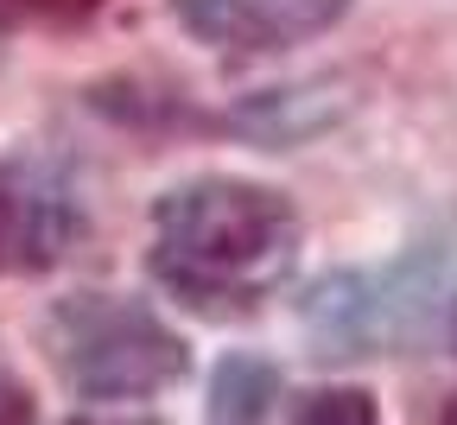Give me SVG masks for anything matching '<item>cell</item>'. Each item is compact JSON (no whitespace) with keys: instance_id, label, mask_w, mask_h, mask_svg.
<instances>
[{"instance_id":"7","label":"cell","mask_w":457,"mask_h":425,"mask_svg":"<svg viewBox=\"0 0 457 425\" xmlns=\"http://www.w3.org/2000/svg\"><path fill=\"white\" fill-rule=\"evenodd\" d=\"M293 425H381L375 400L362 388H324V394H305Z\"/></svg>"},{"instance_id":"10","label":"cell","mask_w":457,"mask_h":425,"mask_svg":"<svg viewBox=\"0 0 457 425\" xmlns=\"http://www.w3.org/2000/svg\"><path fill=\"white\" fill-rule=\"evenodd\" d=\"M71 425H153V419H108V412H89V419H71Z\"/></svg>"},{"instance_id":"5","label":"cell","mask_w":457,"mask_h":425,"mask_svg":"<svg viewBox=\"0 0 457 425\" xmlns=\"http://www.w3.org/2000/svg\"><path fill=\"white\" fill-rule=\"evenodd\" d=\"M179 26L216 51H286L330 32L350 0H171Z\"/></svg>"},{"instance_id":"8","label":"cell","mask_w":457,"mask_h":425,"mask_svg":"<svg viewBox=\"0 0 457 425\" xmlns=\"http://www.w3.org/2000/svg\"><path fill=\"white\" fill-rule=\"evenodd\" d=\"M102 0H0V20H83Z\"/></svg>"},{"instance_id":"6","label":"cell","mask_w":457,"mask_h":425,"mask_svg":"<svg viewBox=\"0 0 457 425\" xmlns=\"http://www.w3.org/2000/svg\"><path fill=\"white\" fill-rule=\"evenodd\" d=\"M279 400V375L261 355H228L210 381V419L204 425H267Z\"/></svg>"},{"instance_id":"1","label":"cell","mask_w":457,"mask_h":425,"mask_svg":"<svg viewBox=\"0 0 457 425\" xmlns=\"http://www.w3.org/2000/svg\"><path fill=\"white\" fill-rule=\"evenodd\" d=\"M299 210L273 185L191 178L153 204V279L197 312H248L293 273Z\"/></svg>"},{"instance_id":"11","label":"cell","mask_w":457,"mask_h":425,"mask_svg":"<svg viewBox=\"0 0 457 425\" xmlns=\"http://www.w3.org/2000/svg\"><path fill=\"white\" fill-rule=\"evenodd\" d=\"M438 425H457V394L445 400V412H438Z\"/></svg>"},{"instance_id":"9","label":"cell","mask_w":457,"mask_h":425,"mask_svg":"<svg viewBox=\"0 0 457 425\" xmlns=\"http://www.w3.org/2000/svg\"><path fill=\"white\" fill-rule=\"evenodd\" d=\"M0 425H38V406H32V394H26V381L0 362Z\"/></svg>"},{"instance_id":"3","label":"cell","mask_w":457,"mask_h":425,"mask_svg":"<svg viewBox=\"0 0 457 425\" xmlns=\"http://www.w3.org/2000/svg\"><path fill=\"white\" fill-rule=\"evenodd\" d=\"M451 286L445 248H413L369 273H330L305 298V330L318 337V355H394L420 337H432Z\"/></svg>"},{"instance_id":"4","label":"cell","mask_w":457,"mask_h":425,"mask_svg":"<svg viewBox=\"0 0 457 425\" xmlns=\"http://www.w3.org/2000/svg\"><path fill=\"white\" fill-rule=\"evenodd\" d=\"M77 229L83 216L64 178L26 159H0V279L45 273L51 261H64Z\"/></svg>"},{"instance_id":"2","label":"cell","mask_w":457,"mask_h":425,"mask_svg":"<svg viewBox=\"0 0 457 425\" xmlns=\"http://www.w3.org/2000/svg\"><path fill=\"white\" fill-rule=\"evenodd\" d=\"M51 362L83 400H146L185 375V343L121 292H77L45 318Z\"/></svg>"}]
</instances>
